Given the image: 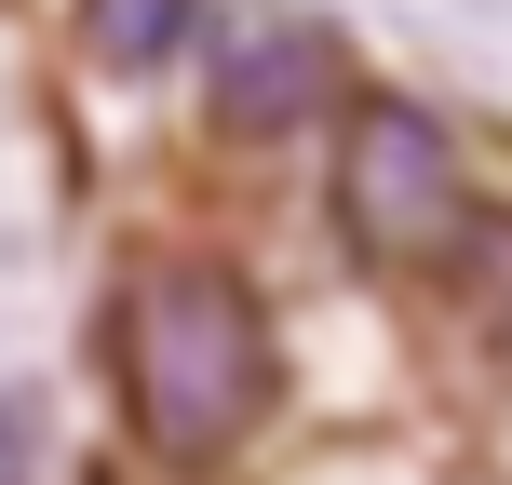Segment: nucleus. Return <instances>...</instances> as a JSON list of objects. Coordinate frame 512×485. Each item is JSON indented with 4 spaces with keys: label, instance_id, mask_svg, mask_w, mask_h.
Wrapping results in <instances>:
<instances>
[{
    "label": "nucleus",
    "instance_id": "nucleus-1",
    "mask_svg": "<svg viewBox=\"0 0 512 485\" xmlns=\"http://www.w3.org/2000/svg\"><path fill=\"white\" fill-rule=\"evenodd\" d=\"M108 364H122V418L162 472L243 459L283 391V337L230 256H149L108 310Z\"/></svg>",
    "mask_w": 512,
    "mask_h": 485
},
{
    "label": "nucleus",
    "instance_id": "nucleus-5",
    "mask_svg": "<svg viewBox=\"0 0 512 485\" xmlns=\"http://www.w3.org/2000/svg\"><path fill=\"white\" fill-rule=\"evenodd\" d=\"M459 297H472V324H486V351L512 364V230H499V216H486L472 256H459Z\"/></svg>",
    "mask_w": 512,
    "mask_h": 485
},
{
    "label": "nucleus",
    "instance_id": "nucleus-3",
    "mask_svg": "<svg viewBox=\"0 0 512 485\" xmlns=\"http://www.w3.org/2000/svg\"><path fill=\"white\" fill-rule=\"evenodd\" d=\"M324 95H337V27H310V14H243L230 41H216V135H243V149L310 135Z\"/></svg>",
    "mask_w": 512,
    "mask_h": 485
},
{
    "label": "nucleus",
    "instance_id": "nucleus-2",
    "mask_svg": "<svg viewBox=\"0 0 512 485\" xmlns=\"http://www.w3.org/2000/svg\"><path fill=\"white\" fill-rule=\"evenodd\" d=\"M472 176H459V135L405 95H364L351 108V149H337V243L364 270H459L472 256Z\"/></svg>",
    "mask_w": 512,
    "mask_h": 485
},
{
    "label": "nucleus",
    "instance_id": "nucleus-4",
    "mask_svg": "<svg viewBox=\"0 0 512 485\" xmlns=\"http://www.w3.org/2000/svg\"><path fill=\"white\" fill-rule=\"evenodd\" d=\"M189 41H203V0H81V54H95V68H122V81L176 68Z\"/></svg>",
    "mask_w": 512,
    "mask_h": 485
}]
</instances>
